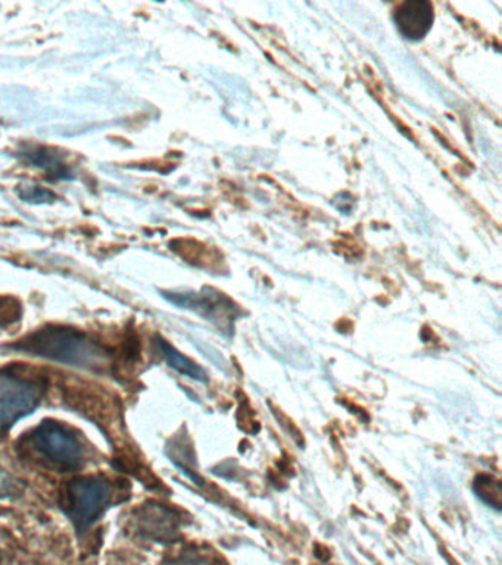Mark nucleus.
Segmentation results:
<instances>
[{
    "instance_id": "6e6552de",
    "label": "nucleus",
    "mask_w": 502,
    "mask_h": 565,
    "mask_svg": "<svg viewBox=\"0 0 502 565\" xmlns=\"http://www.w3.org/2000/svg\"><path fill=\"white\" fill-rule=\"evenodd\" d=\"M25 161L32 163L33 167L41 168L47 175L56 180H70L73 177L72 168L64 161L60 152H54L50 148L25 149L23 153Z\"/></svg>"
},
{
    "instance_id": "9d476101",
    "label": "nucleus",
    "mask_w": 502,
    "mask_h": 565,
    "mask_svg": "<svg viewBox=\"0 0 502 565\" xmlns=\"http://www.w3.org/2000/svg\"><path fill=\"white\" fill-rule=\"evenodd\" d=\"M24 483L0 466V499L14 498L23 493Z\"/></svg>"
},
{
    "instance_id": "39448f33",
    "label": "nucleus",
    "mask_w": 502,
    "mask_h": 565,
    "mask_svg": "<svg viewBox=\"0 0 502 565\" xmlns=\"http://www.w3.org/2000/svg\"><path fill=\"white\" fill-rule=\"evenodd\" d=\"M130 524L133 532L147 541L171 543L180 536L182 520L170 508L149 502L133 511Z\"/></svg>"
},
{
    "instance_id": "ddd939ff",
    "label": "nucleus",
    "mask_w": 502,
    "mask_h": 565,
    "mask_svg": "<svg viewBox=\"0 0 502 565\" xmlns=\"http://www.w3.org/2000/svg\"><path fill=\"white\" fill-rule=\"evenodd\" d=\"M476 484L482 486V488H487V490L478 489L479 497H482V494L489 492V479H488V483H483V481H480V483H479V481H478V483H476ZM491 493H493V497L500 498L501 490H500V488L493 489V490L491 489Z\"/></svg>"
},
{
    "instance_id": "20e7f679",
    "label": "nucleus",
    "mask_w": 502,
    "mask_h": 565,
    "mask_svg": "<svg viewBox=\"0 0 502 565\" xmlns=\"http://www.w3.org/2000/svg\"><path fill=\"white\" fill-rule=\"evenodd\" d=\"M43 391L45 388L38 380L0 371V433L32 413Z\"/></svg>"
},
{
    "instance_id": "9b49d317",
    "label": "nucleus",
    "mask_w": 502,
    "mask_h": 565,
    "mask_svg": "<svg viewBox=\"0 0 502 565\" xmlns=\"http://www.w3.org/2000/svg\"><path fill=\"white\" fill-rule=\"evenodd\" d=\"M164 565H220L218 561L213 556L201 554V552L189 551L183 552L182 555L167 561Z\"/></svg>"
},
{
    "instance_id": "4468645a",
    "label": "nucleus",
    "mask_w": 502,
    "mask_h": 565,
    "mask_svg": "<svg viewBox=\"0 0 502 565\" xmlns=\"http://www.w3.org/2000/svg\"><path fill=\"white\" fill-rule=\"evenodd\" d=\"M0 303H2V300H0Z\"/></svg>"
},
{
    "instance_id": "1a4fd4ad",
    "label": "nucleus",
    "mask_w": 502,
    "mask_h": 565,
    "mask_svg": "<svg viewBox=\"0 0 502 565\" xmlns=\"http://www.w3.org/2000/svg\"><path fill=\"white\" fill-rule=\"evenodd\" d=\"M158 347H160V351L171 369L179 371L180 374L188 375V377L197 380V382H206L209 380V375H206L202 366L189 360L188 356H184L183 353H180L178 349L171 347L165 340H158Z\"/></svg>"
},
{
    "instance_id": "7ed1b4c3",
    "label": "nucleus",
    "mask_w": 502,
    "mask_h": 565,
    "mask_svg": "<svg viewBox=\"0 0 502 565\" xmlns=\"http://www.w3.org/2000/svg\"><path fill=\"white\" fill-rule=\"evenodd\" d=\"M113 483L103 476L77 477L65 486L63 510L77 533H85L105 514L113 501Z\"/></svg>"
},
{
    "instance_id": "0eeeda50",
    "label": "nucleus",
    "mask_w": 502,
    "mask_h": 565,
    "mask_svg": "<svg viewBox=\"0 0 502 565\" xmlns=\"http://www.w3.org/2000/svg\"><path fill=\"white\" fill-rule=\"evenodd\" d=\"M400 33L412 40L425 38L434 22V7L429 2H405L395 11Z\"/></svg>"
},
{
    "instance_id": "f257e3e1",
    "label": "nucleus",
    "mask_w": 502,
    "mask_h": 565,
    "mask_svg": "<svg viewBox=\"0 0 502 565\" xmlns=\"http://www.w3.org/2000/svg\"><path fill=\"white\" fill-rule=\"evenodd\" d=\"M11 348L29 355L45 358V360L98 374L105 373L111 364L107 348L82 331L65 329V327L51 326L34 331Z\"/></svg>"
},
{
    "instance_id": "f8f14e48",
    "label": "nucleus",
    "mask_w": 502,
    "mask_h": 565,
    "mask_svg": "<svg viewBox=\"0 0 502 565\" xmlns=\"http://www.w3.org/2000/svg\"><path fill=\"white\" fill-rule=\"evenodd\" d=\"M20 196L28 202H50L51 199H55L54 193L42 188H30V185L20 189Z\"/></svg>"
},
{
    "instance_id": "423d86ee",
    "label": "nucleus",
    "mask_w": 502,
    "mask_h": 565,
    "mask_svg": "<svg viewBox=\"0 0 502 565\" xmlns=\"http://www.w3.org/2000/svg\"><path fill=\"white\" fill-rule=\"evenodd\" d=\"M170 299L174 303L193 309L226 331L233 330L237 308L231 299L218 291L205 290V294L178 295Z\"/></svg>"
},
{
    "instance_id": "f03ea898",
    "label": "nucleus",
    "mask_w": 502,
    "mask_h": 565,
    "mask_svg": "<svg viewBox=\"0 0 502 565\" xmlns=\"http://www.w3.org/2000/svg\"><path fill=\"white\" fill-rule=\"evenodd\" d=\"M25 452L56 471L77 470L85 462V446L73 428L65 424L43 422L23 437Z\"/></svg>"
}]
</instances>
